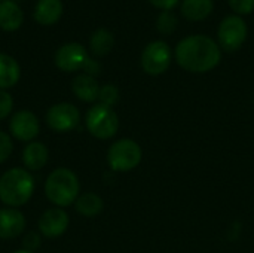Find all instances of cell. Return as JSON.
<instances>
[{
	"mask_svg": "<svg viewBox=\"0 0 254 253\" xmlns=\"http://www.w3.org/2000/svg\"><path fill=\"white\" fill-rule=\"evenodd\" d=\"M228 3L238 16L250 15L254 12V0H228Z\"/></svg>",
	"mask_w": 254,
	"mask_h": 253,
	"instance_id": "obj_23",
	"label": "cell"
},
{
	"mask_svg": "<svg viewBox=\"0 0 254 253\" xmlns=\"http://www.w3.org/2000/svg\"><path fill=\"white\" fill-rule=\"evenodd\" d=\"M45 194L48 200L57 207H67L73 204L79 195L77 176L64 167L54 170L46 179Z\"/></svg>",
	"mask_w": 254,
	"mask_h": 253,
	"instance_id": "obj_3",
	"label": "cell"
},
{
	"mask_svg": "<svg viewBox=\"0 0 254 253\" xmlns=\"http://www.w3.org/2000/svg\"><path fill=\"white\" fill-rule=\"evenodd\" d=\"M33 191L34 179L24 169H12L0 177V201L10 209L24 206Z\"/></svg>",
	"mask_w": 254,
	"mask_h": 253,
	"instance_id": "obj_2",
	"label": "cell"
},
{
	"mask_svg": "<svg viewBox=\"0 0 254 253\" xmlns=\"http://www.w3.org/2000/svg\"><path fill=\"white\" fill-rule=\"evenodd\" d=\"M86 60L88 52L85 46L76 42L65 43L55 52V66L64 72H76L83 69Z\"/></svg>",
	"mask_w": 254,
	"mask_h": 253,
	"instance_id": "obj_9",
	"label": "cell"
},
{
	"mask_svg": "<svg viewBox=\"0 0 254 253\" xmlns=\"http://www.w3.org/2000/svg\"><path fill=\"white\" fill-rule=\"evenodd\" d=\"M68 215L60 207L46 210L39 219V230L48 239H57L68 228Z\"/></svg>",
	"mask_w": 254,
	"mask_h": 253,
	"instance_id": "obj_11",
	"label": "cell"
},
{
	"mask_svg": "<svg viewBox=\"0 0 254 253\" xmlns=\"http://www.w3.org/2000/svg\"><path fill=\"white\" fill-rule=\"evenodd\" d=\"M12 107H13V100H12V95L4 91V89H0V121L6 119L10 112H12Z\"/></svg>",
	"mask_w": 254,
	"mask_h": 253,
	"instance_id": "obj_24",
	"label": "cell"
},
{
	"mask_svg": "<svg viewBox=\"0 0 254 253\" xmlns=\"http://www.w3.org/2000/svg\"><path fill=\"white\" fill-rule=\"evenodd\" d=\"M85 121L88 131L100 140H107L113 137L119 128V118L116 112L101 103L94 104L88 110Z\"/></svg>",
	"mask_w": 254,
	"mask_h": 253,
	"instance_id": "obj_5",
	"label": "cell"
},
{
	"mask_svg": "<svg viewBox=\"0 0 254 253\" xmlns=\"http://www.w3.org/2000/svg\"><path fill=\"white\" fill-rule=\"evenodd\" d=\"M25 228V218L16 209L0 210V239L9 240L22 234Z\"/></svg>",
	"mask_w": 254,
	"mask_h": 253,
	"instance_id": "obj_12",
	"label": "cell"
},
{
	"mask_svg": "<svg viewBox=\"0 0 254 253\" xmlns=\"http://www.w3.org/2000/svg\"><path fill=\"white\" fill-rule=\"evenodd\" d=\"M71 89H73L74 95L85 103H92V101L98 100L100 85L95 81V78H92L89 75L83 73V75L76 76L71 82Z\"/></svg>",
	"mask_w": 254,
	"mask_h": 253,
	"instance_id": "obj_14",
	"label": "cell"
},
{
	"mask_svg": "<svg viewBox=\"0 0 254 253\" xmlns=\"http://www.w3.org/2000/svg\"><path fill=\"white\" fill-rule=\"evenodd\" d=\"M46 122L49 128L58 133H65L74 130L80 122L79 109L70 103H58L49 107L46 113Z\"/></svg>",
	"mask_w": 254,
	"mask_h": 253,
	"instance_id": "obj_8",
	"label": "cell"
},
{
	"mask_svg": "<svg viewBox=\"0 0 254 253\" xmlns=\"http://www.w3.org/2000/svg\"><path fill=\"white\" fill-rule=\"evenodd\" d=\"M214 9L213 0H182L180 13L190 22H199L207 19Z\"/></svg>",
	"mask_w": 254,
	"mask_h": 253,
	"instance_id": "obj_13",
	"label": "cell"
},
{
	"mask_svg": "<svg viewBox=\"0 0 254 253\" xmlns=\"http://www.w3.org/2000/svg\"><path fill=\"white\" fill-rule=\"evenodd\" d=\"M143 152L140 145L131 139H121L115 142L107 152V163L113 171H131L141 161Z\"/></svg>",
	"mask_w": 254,
	"mask_h": 253,
	"instance_id": "obj_4",
	"label": "cell"
},
{
	"mask_svg": "<svg viewBox=\"0 0 254 253\" xmlns=\"http://www.w3.org/2000/svg\"><path fill=\"white\" fill-rule=\"evenodd\" d=\"M98 100H100L101 104H106L109 107H113L119 101V89L115 85H112V84L103 85L100 88Z\"/></svg>",
	"mask_w": 254,
	"mask_h": 253,
	"instance_id": "obj_22",
	"label": "cell"
},
{
	"mask_svg": "<svg viewBox=\"0 0 254 253\" xmlns=\"http://www.w3.org/2000/svg\"><path fill=\"white\" fill-rule=\"evenodd\" d=\"M13 151V145L10 140V136L0 131V164L4 163Z\"/></svg>",
	"mask_w": 254,
	"mask_h": 253,
	"instance_id": "obj_25",
	"label": "cell"
},
{
	"mask_svg": "<svg viewBox=\"0 0 254 253\" xmlns=\"http://www.w3.org/2000/svg\"><path fill=\"white\" fill-rule=\"evenodd\" d=\"M173 60V51L164 40L150 42L141 52V67L150 76L162 75L168 70Z\"/></svg>",
	"mask_w": 254,
	"mask_h": 253,
	"instance_id": "obj_7",
	"label": "cell"
},
{
	"mask_svg": "<svg viewBox=\"0 0 254 253\" xmlns=\"http://www.w3.org/2000/svg\"><path fill=\"white\" fill-rule=\"evenodd\" d=\"M83 70H85V75H89V76H97L98 73H100V64H98V61H95V60H92V58H89L88 57V60L85 61V66H83Z\"/></svg>",
	"mask_w": 254,
	"mask_h": 253,
	"instance_id": "obj_27",
	"label": "cell"
},
{
	"mask_svg": "<svg viewBox=\"0 0 254 253\" xmlns=\"http://www.w3.org/2000/svg\"><path fill=\"white\" fill-rule=\"evenodd\" d=\"M249 27L243 16L228 15L225 16L217 28V43L220 49L226 52L238 51L247 39Z\"/></svg>",
	"mask_w": 254,
	"mask_h": 253,
	"instance_id": "obj_6",
	"label": "cell"
},
{
	"mask_svg": "<svg viewBox=\"0 0 254 253\" xmlns=\"http://www.w3.org/2000/svg\"><path fill=\"white\" fill-rule=\"evenodd\" d=\"M177 25H179V19L173 10H162L156 18V30L164 36L173 34Z\"/></svg>",
	"mask_w": 254,
	"mask_h": 253,
	"instance_id": "obj_21",
	"label": "cell"
},
{
	"mask_svg": "<svg viewBox=\"0 0 254 253\" xmlns=\"http://www.w3.org/2000/svg\"><path fill=\"white\" fill-rule=\"evenodd\" d=\"M21 76L19 64L15 58L0 52V89H7L16 85Z\"/></svg>",
	"mask_w": 254,
	"mask_h": 253,
	"instance_id": "obj_18",
	"label": "cell"
},
{
	"mask_svg": "<svg viewBox=\"0 0 254 253\" xmlns=\"http://www.w3.org/2000/svg\"><path fill=\"white\" fill-rule=\"evenodd\" d=\"M40 245V237L36 234V233H30L27 237H25V240H24V246L27 248L25 251H33V249H36L37 246Z\"/></svg>",
	"mask_w": 254,
	"mask_h": 253,
	"instance_id": "obj_28",
	"label": "cell"
},
{
	"mask_svg": "<svg viewBox=\"0 0 254 253\" xmlns=\"http://www.w3.org/2000/svg\"><path fill=\"white\" fill-rule=\"evenodd\" d=\"M103 207H104L103 200L94 192L83 194L76 200L77 213H80L82 216H86V218H94V216L100 215L103 212Z\"/></svg>",
	"mask_w": 254,
	"mask_h": 253,
	"instance_id": "obj_20",
	"label": "cell"
},
{
	"mask_svg": "<svg viewBox=\"0 0 254 253\" xmlns=\"http://www.w3.org/2000/svg\"><path fill=\"white\" fill-rule=\"evenodd\" d=\"M22 22L24 13L15 1H0V28L4 31H15L22 25Z\"/></svg>",
	"mask_w": 254,
	"mask_h": 253,
	"instance_id": "obj_16",
	"label": "cell"
},
{
	"mask_svg": "<svg viewBox=\"0 0 254 253\" xmlns=\"http://www.w3.org/2000/svg\"><path fill=\"white\" fill-rule=\"evenodd\" d=\"M63 15L61 0H39L34 9V19L42 25L55 24Z\"/></svg>",
	"mask_w": 254,
	"mask_h": 253,
	"instance_id": "obj_15",
	"label": "cell"
},
{
	"mask_svg": "<svg viewBox=\"0 0 254 253\" xmlns=\"http://www.w3.org/2000/svg\"><path fill=\"white\" fill-rule=\"evenodd\" d=\"M174 57L183 70L190 73H207L219 66L222 49L214 39L205 34H192L177 43Z\"/></svg>",
	"mask_w": 254,
	"mask_h": 253,
	"instance_id": "obj_1",
	"label": "cell"
},
{
	"mask_svg": "<svg viewBox=\"0 0 254 253\" xmlns=\"http://www.w3.org/2000/svg\"><path fill=\"white\" fill-rule=\"evenodd\" d=\"M115 45V37L110 30L107 28H98L92 33L89 40V49L95 57H104L107 55Z\"/></svg>",
	"mask_w": 254,
	"mask_h": 253,
	"instance_id": "obj_19",
	"label": "cell"
},
{
	"mask_svg": "<svg viewBox=\"0 0 254 253\" xmlns=\"http://www.w3.org/2000/svg\"><path fill=\"white\" fill-rule=\"evenodd\" d=\"M149 1L153 7H156L162 12V10H173L176 6L180 4L182 0H149Z\"/></svg>",
	"mask_w": 254,
	"mask_h": 253,
	"instance_id": "obj_26",
	"label": "cell"
},
{
	"mask_svg": "<svg viewBox=\"0 0 254 253\" xmlns=\"http://www.w3.org/2000/svg\"><path fill=\"white\" fill-rule=\"evenodd\" d=\"M10 134L21 142H31L34 137H37L40 125L37 121V116L30 110H19L16 112L10 122H9Z\"/></svg>",
	"mask_w": 254,
	"mask_h": 253,
	"instance_id": "obj_10",
	"label": "cell"
},
{
	"mask_svg": "<svg viewBox=\"0 0 254 253\" xmlns=\"http://www.w3.org/2000/svg\"><path fill=\"white\" fill-rule=\"evenodd\" d=\"M22 161L28 170H42L48 163V149L40 142H30L22 151Z\"/></svg>",
	"mask_w": 254,
	"mask_h": 253,
	"instance_id": "obj_17",
	"label": "cell"
},
{
	"mask_svg": "<svg viewBox=\"0 0 254 253\" xmlns=\"http://www.w3.org/2000/svg\"><path fill=\"white\" fill-rule=\"evenodd\" d=\"M13 253H33V252H30V251H16V252H13Z\"/></svg>",
	"mask_w": 254,
	"mask_h": 253,
	"instance_id": "obj_29",
	"label": "cell"
}]
</instances>
